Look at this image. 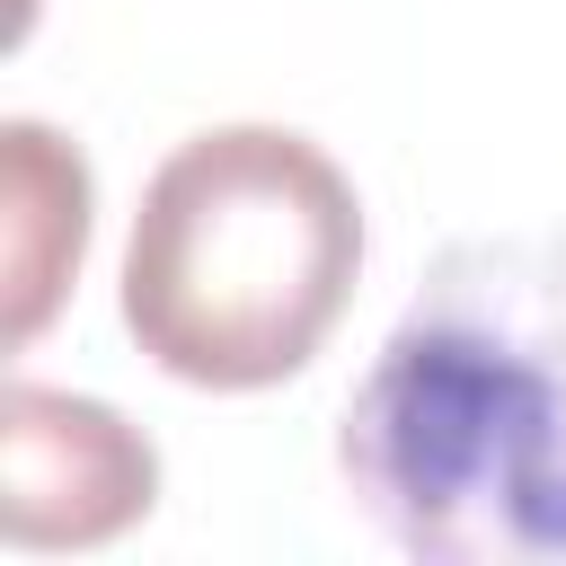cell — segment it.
<instances>
[{"instance_id":"1","label":"cell","mask_w":566,"mask_h":566,"mask_svg":"<svg viewBox=\"0 0 566 566\" xmlns=\"http://www.w3.org/2000/svg\"><path fill=\"white\" fill-rule=\"evenodd\" d=\"M354 513L424 566H566V230L451 239L345 398Z\"/></svg>"},{"instance_id":"2","label":"cell","mask_w":566,"mask_h":566,"mask_svg":"<svg viewBox=\"0 0 566 566\" xmlns=\"http://www.w3.org/2000/svg\"><path fill=\"white\" fill-rule=\"evenodd\" d=\"M363 203L283 124H221L159 159L124 248V327L186 389H274L345 318Z\"/></svg>"},{"instance_id":"3","label":"cell","mask_w":566,"mask_h":566,"mask_svg":"<svg viewBox=\"0 0 566 566\" xmlns=\"http://www.w3.org/2000/svg\"><path fill=\"white\" fill-rule=\"evenodd\" d=\"M159 495V451L97 398L9 380L0 407V531L9 548H97Z\"/></svg>"},{"instance_id":"4","label":"cell","mask_w":566,"mask_h":566,"mask_svg":"<svg viewBox=\"0 0 566 566\" xmlns=\"http://www.w3.org/2000/svg\"><path fill=\"white\" fill-rule=\"evenodd\" d=\"M0 265H9V345H27L88 248V168L44 124H0Z\"/></svg>"}]
</instances>
